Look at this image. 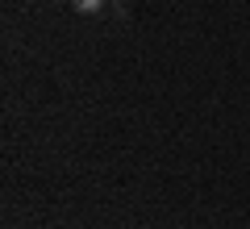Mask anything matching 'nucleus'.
Returning a JSON list of instances; mask_svg holds the SVG:
<instances>
[{"mask_svg": "<svg viewBox=\"0 0 250 229\" xmlns=\"http://www.w3.org/2000/svg\"><path fill=\"white\" fill-rule=\"evenodd\" d=\"M117 4H125V0H117Z\"/></svg>", "mask_w": 250, "mask_h": 229, "instance_id": "nucleus-2", "label": "nucleus"}, {"mask_svg": "<svg viewBox=\"0 0 250 229\" xmlns=\"http://www.w3.org/2000/svg\"><path fill=\"white\" fill-rule=\"evenodd\" d=\"M71 9L75 13H100V9H104V0H71Z\"/></svg>", "mask_w": 250, "mask_h": 229, "instance_id": "nucleus-1", "label": "nucleus"}]
</instances>
